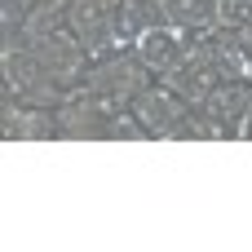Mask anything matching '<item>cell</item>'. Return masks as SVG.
Returning <instances> with one entry per match:
<instances>
[{
    "instance_id": "cell-6",
    "label": "cell",
    "mask_w": 252,
    "mask_h": 252,
    "mask_svg": "<svg viewBox=\"0 0 252 252\" xmlns=\"http://www.w3.org/2000/svg\"><path fill=\"white\" fill-rule=\"evenodd\" d=\"M66 27H71V35L89 49V58H102V53L115 49L111 0H71V4H66Z\"/></svg>"
},
{
    "instance_id": "cell-10",
    "label": "cell",
    "mask_w": 252,
    "mask_h": 252,
    "mask_svg": "<svg viewBox=\"0 0 252 252\" xmlns=\"http://www.w3.org/2000/svg\"><path fill=\"white\" fill-rule=\"evenodd\" d=\"M164 18L195 31V35H204L217 22V0H164Z\"/></svg>"
},
{
    "instance_id": "cell-1",
    "label": "cell",
    "mask_w": 252,
    "mask_h": 252,
    "mask_svg": "<svg viewBox=\"0 0 252 252\" xmlns=\"http://www.w3.org/2000/svg\"><path fill=\"white\" fill-rule=\"evenodd\" d=\"M146 84H155V75L146 71V62H142L133 49H111V53H102V58L89 62V75H84L80 89H89V93L102 97L106 106L124 111V106H133V97H137Z\"/></svg>"
},
{
    "instance_id": "cell-9",
    "label": "cell",
    "mask_w": 252,
    "mask_h": 252,
    "mask_svg": "<svg viewBox=\"0 0 252 252\" xmlns=\"http://www.w3.org/2000/svg\"><path fill=\"white\" fill-rule=\"evenodd\" d=\"M111 18H115V49H133V40L164 22V0H111Z\"/></svg>"
},
{
    "instance_id": "cell-12",
    "label": "cell",
    "mask_w": 252,
    "mask_h": 252,
    "mask_svg": "<svg viewBox=\"0 0 252 252\" xmlns=\"http://www.w3.org/2000/svg\"><path fill=\"white\" fill-rule=\"evenodd\" d=\"M235 137L239 142H252V102H248V111H244V120H239V128H235Z\"/></svg>"
},
{
    "instance_id": "cell-8",
    "label": "cell",
    "mask_w": 252,
    "mask_h": 252,
    "mask_svg": "<svg viewBox=\"0 0 252 252\" xmlns=\"http://www.w3.org/2000/svg\"><path fill=\"white\" fill-rule=\"evenodd\" d=\"M199 40H204V49H208V58H213V66H217L221 84H244V80H252L248 49H244V40H239L235 31L213 27V31H204Z\"/></svg>"
},
{
    "instance_id": "cell-3",
    "label": "cell",
    "mask_w": 252,
    "mask_h": 252,
    "mask_svg": "<svg viewBox=\"0 0 252 252\" xmlns=\"http://www.w3.org/2000/svg\"><path fill=\"white\" fill-rule=\"evenodd\" d=\"M58 111V137L62 142H106V124L115 115V106H106L102 97H93L89 89H75L66 102L53 106ZM128 111V106H124Z\"/></svg>"
},
{
    "instance_id": "cell-2",
    "label": "cell",
    "mask_w": 252,
    "mask_h": 252,
    "mask_svg": "<svg viewBox=\"0 0 252 252\" xmlns=\"http://www.w3.org/2000/svg\"><path fill=\"white\" fill-rule=\"evenodd\" d=\"M128 111L137 115L142 133H146L151 142H182V137H190L195 106H190L186 97H177L164 80L146 84V89L133 97V106H128Z\"/></svg>"
},
{
    "instance_id": "cell-11",
    "label": "cell",
    "mask_w": 252,
    "mask_h": 252,
    "mask_svg": "<svg viewBox=\"0 0 252 252\" xmlns=\"http://www.w3.org/2000/svg\"><path fill=\"white\" fill-rule=\"evenodd\" d=\"M213 27H221V31H248L252 27V0H217V22Z\"/></svg>"
},
{
    "instance_id": "cell-4",
    "label": "cell",
    "mask_w": 252,
    "mask_h": 252,
    "mask_svg": "<svg viewBox=\"0 0 252 252\" xmlns=\"http://www.w3.org/2000/svg\"><path fill=\"white\" fill-rule=\"evenodd\" d=\"M190 44H195V31H186V27H177V22H155V27H146L137 40H133V53L146 62V71L155 75V80H164L186 53H190Z\"/></svg>"
},
{
    "instance_id": "cell-7",
    "label": "cell",
    "mask_w": 252,
    "mask_h": 252,
    "mask_svg": "<svg viewBox=\"0 0 252 252\" xmlns=\"http://www.w3.org/2000/svg\"><path fill=\"white\" fill-rule=\"evenodd\" d=\"M164 84L177 93V97H186L190 106H204V97L221 84V75H217V66H213V58H208V49H204V40L195 35V44H190V53L164 75Z\"/></svg>"
},
{
    "instance_id": "cell-5",
    "label": "cell",
    "mask_w": 252,
    "mask_h": 252,
    "mask_svg": "<svg viewBox=\"0 0 252 252\" xmlns=\"http://www.w3.org/2000/svg\"><path fill=\"white\" fill-rule=\"evenodd\" d=\"M0 137L4 142H58V111L31 106L4 93L0 102Z\"/></svg>"
},
{
    "instance_id": "cell-13",
    "label": "cell",
    "mask_w": 252,
    "mask_h": 252,
    "mask_svg": "<svg viewBox=\"0 0 252 252\" xmlns=\"http://www.w3.org/2000/svg\"><path fill=\"white\" fill-rule=\"evenodd\" d=\"M239 40H244V49H248V62H252V27H248V31H239Z\"/></svg>"
}]
</instances>
